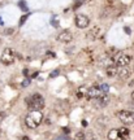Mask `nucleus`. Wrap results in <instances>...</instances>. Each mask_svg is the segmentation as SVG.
I'll return each instance as SVG.
<instances>
[{
    "label": "nucleus",
    "mask_w": 134,
    "mask_h": 140,
    "mask_svg": "<svg viewBox=\"0 0 134 140\" xmlns=\"http://www.w3.org/2000/svg\"><path fill=\"white\" fill-rule=\"evenodd\" d=\"M43 122V114L41 110H31L25 117V123L29 128H37Z\"/></svg>",
    "instance_id": "1"
},
{
    "label": "nucleus",
    "mask_w": 134,
    "mask_h": 140,
    "mask_svg": "<svg viewBox=\"0 0 134 140\" xmlns=\"http://www.w3.org/2000/svg\"><path fill=\"white\" fill-rule=\"evenodd\" d=\"M129 128L126 127H120V128H113L111 131H108L107 134V139L108 140H126L129 137Z\"/></svg>",
    "instance_id": "2"
},
{
    "label": "nucleus",
    "mask_w": 134,
    "mask_h": 140,
    "mask_svg": "<svg viewBox=\"0 0 134 140\" xmlns=\"http://www.w3.org/2000/svg\"><path fill=\"white\" fill-rule=\"evenodd\" d=\"M26 102H28V105H29V108H30L31 110H42V109L44 108V99H43V96L39 95V93L31 95V96L26 100Z\"/></svg>",
    "instance_id": "3"
},
{
    "label": "nucleus",
    "mask_w": 134,
    "mask_h": 140,
    "mask_svg": "<svg viewBox=\"0 0 134 140\" xmlns=\"http://www.w3.org/2000/svg\"><path fill=\"white\" fill-rule=\"evenodd\" d=\"M113 58V64L117 66V68H124V66H128L130 62H131V56L126 55V53H121V52H117Z\"/></svg>",
    "instance_id": "4"
},
{
    "label": "nucleus",
    "mask_w": 134,
    "mask_h": 140,
    "mask_svg": "<svg viewBox=\"0 0 134 140\" xmlns=\"http://www.w3.org/2000/svg\"><path fill=\"white\" fill-rule=\"evenodd\" d=\"M116 117L124 124L134 123V112H131V110H118V112H116Z\"/></svg>",
    "instance_id": "5"
},
{
    "label": "nucleus",
    "mask_w": 134,
    "mask_h": 140,
    "mask_svg": "<svg viewBox=\"0 0 134 140\" xmlns=\"http://www.w3.org/2000/svg\"><path fill=\"white\" fill-rule=\"evenodd\" d=\"M16 60V52L12 49V48H5L2 53V56H0V61H2V64L4 65H12Z\"/></svg>",
    "instance_id": "6"
},
{
    "label": "nucleus",
    "mask_w": 134,
    "mask_h": 140,
    "mask_svg": "<svg viewBox=\"0 0 134 140\" xmlns=\"http://www.w3.org/2000/svg\"><path fill=\"white\" fill-rule=\"evenodd\" d=\"M74 24L78 29H86L89 25H90V20L87 16L85 14H76V18H74Z\"/></svg>",
    "instance_id": "7"
},
{
    "label": "nucleus",
    "mask_w": 134,
    "mask_h": 140,
    "mask_svg": "<svg viewBox=\"0 0 134 140\" xmlns=\"http://www.w3.org/2000/svg\"><path fill=\"white\" fill-rule=\"evenodd\" d=\"M100 34H102V27L95 25V26H92V27L87 31L86 39H87V40H96V39L100 38Z\"/></svg>",
    "instance_id": "8"
},
{
    "label": "nucleus",
    "mask_w": 134,
    "mask_h": 140,
    "mask_svg": "<svg viewBox=\"0 0 134 140\" xmlns=\"http://www.w3.org/2000/svg\"><path fill=\"white\" fill-rule=\"evenodd\" d=\"M56 39H57L59 42H61V43H70V42L73 40V34H72L69 30H63V31L56 36Z\"/></svg>",
    "instance_id": "9"
},
{
    "label": "nucleus",
    "mask_w": 134,
    "mask_h": 140,
    "mask_svg": "<svg viewBox=\"0 0 134 140\" xmlns=\"http://www.w3.org/2000/svg\"><path fill=\"white\" fill-rule=\"evenodd\" d=\"M102 95V90L99 86H92L87 90V93H86V97L90 100V99H98L99 96Z\"/></svg>",
    "instance_id": "10"
},
{
    "label": "nucleus",
    "mask_w": 134,
    "mask_h": 140,
    "mask_svg": "<svg viewBox=\"0 0 134 140\" xmlns=\"http://www.w3.org/2000/svg\"><path fill=\"white\" fill-rule=\"evenodd\" d=\"M131 74V70L128 68V66H124V68H118V71H117V75L120 79H126L129 78Z\"/></svg>",
    "instance_id": "11"
},
{
    "label": "nucleus",
    "mask_w": 134,
    "mask_h": 140,
    "mask_svg": "<svg viewBox=\"0 0 134 140\" xmlns=\"http://www.w3.org/2000/svg\"><path fill=\"white\" fill-rule=\"evenodd\" d=\"M99 64H100V66L108 68V66L113 65V58H112L111 56H108V55H105V56H102V57L99 58Z\"/></svg>",
    "instance_id": "12"
},
{
    "label": "nucleus",
    "mask_w": 134,
    "mask_h": 140,
    "mask_svg": "<svg viewBox=\"0 0 134 140\" xmlns=\"http://www.w3.org/2000/svg\"><path fill=\"white\" fill-rule=\"evenodd\" d=\"M117 71H118V68L116 65H111L108 68H105V74L108 78H115L117 77Z\"/></svg>",
    "instance_id": "13"
},
{
    "label": "nucleus",
    "mask_w": 134,
    "mask_h": 140,
    "mask_svg": "<svg viewBox=\"0 0 134 140\" xmlns=\"http://www.w3.org/2000/svg\"><path fill=\"white\" fill-rule=\"evenodd\" d=\"M109 102V99H108V96H105V95H100L98 99H96V104L102 108V106H105Z\"/></svg>",
    "instance_id": "14"
},
{
    "label": "nucleus",
    "mask_w": 134,
    "mask_h": 140,
    "mask_svg": "<svg viewBox=\"0 0 134 140\" xmlns=\"http://www.w3.org/2000/svg\"><path fill=\"white\" fill-rule=\"evenodd\" d=\"M74 140H87L86 134H85V132H82V131L77 132V134L74 135Z\"/></svg>",
    "instance_id": "15"
},
{
    "label": "nucleus",
    "mask_w": 134,
    "mask_h": 140,
    "mask_svg": "<svg viewBox=\"0 0 134 140\" xmlns=\"http://www.w3.org/2000/svg\"><path fill=\"white\" fill-rule=\"evenodd\" d=\"M86 137H87V140H96V136H95V134L92 131H89L86 134Z\"/></svg>",
    "instance_id": "16"
},
{
    "label": "nucleus",
    "mask_w": 134,
    "mask_h": 140,
    "mask_svg": "<svg viewBox=\"0 0 134 140\" xmlns=\"http://www.w3.org/2000/svg\"><path fill=\"white\" fill-rule=\"evenodd\" d=\"M100 90H102V92H107V91H108V86H107V84H103V86L100 87Z\"/></svg>",
    "instance_id": "17"
},
{
    "label": "nucleus",
    "mask_w": 134,
    "mask_h": 140,
    "mask_svg": "<svg viewBox=\"0 0 134 140\" xmlns=\"http://www.w3.org/2000/svg\"><path fill=\"white\" fill-rule=\"evenodd\" d=\"M77 97H78V99H82V97H83V91H78V92H77Z\"/></svg>",
    "instance_id": "18"
},
{
    "label": "nucleus",
    "mask_w": 134,
    "mask_h": 140,
    "mask_svg": "<svg viewBox=\"0 0 134 140\" xmlns=\"http://www.w3.org/2000/svg\"><path fill=\"white\" fill-rule=\"evenodd\" d=\"M13 33V29H8V30H5V34H12Z\"/></svg>",
    "instance_id": "19"
},
{
    "label": "nucleus",
    "mask_w": 134,
    "mask_h": 140,
    "mask_svg": "<svg viewBox=\"0 0 134 140\" xmlns=\"http://www.w3.org/2000/svg\"><path fill=\"white\" fill-rule=\"evenodd\" d=\"M129 87H134V79H131V80L129 82Z\"/></svg>",
    "instance_id": "20"
},
{
    "label": "nucleus",
    "mask_w": 134,
    "mask_h": 140,
    "mask_svg": "<svg viewBox=\"0 0 134 140\" xmlns=\"http://www.w3.org/2000/svg\"><path fill=\"white\" fill-rule=\"evenodd\" d=\"M20 140H31V139H30L29 136H22V137H21Z\"/></svg>",
    "instance_id": "21"
},
{
    "label": "nucleus",
    "mask_w": 134,
    "mask_h": 140,
    "mask_svg": "<svg viewBox=\"0 0 134 140\" xmlns=\"http://www.w3.org/2000/svg\"><path fill=\"white\" fill-rule=\"evenodd\" d=\"M3 117H4V113H0V119H3Z\"/></svg>",
    "instance_id": "22"
},
{
    "label": "nucleus",
    "mask_w": 134,
    "mask_h": 140,
    "mask_svg": "<svg viewBox=\"0 0 134 140\" xmlns=\"http://www.w3.org/2000/svg\"><path fill=\"white\" fill-rule=\"evenodd\" d=\"M131 100H134V91L131 92Z\"/></svg>",
    "instance_id": "23"
},
{
    "label": "nucleus",
    "mask_w": 134,
    "mask_h": 140,
    "mask_svg": "<svg viewBox=\"0 0 134 140\" xmlns=\"http://www.w3.org/2000/svg\"><path fill=\"white\" fill-rule=\"evenodd\" d=\"M0 42H2V40H0Z\"/></svg>",
    "instance_id": "24"
}]
</instances>
